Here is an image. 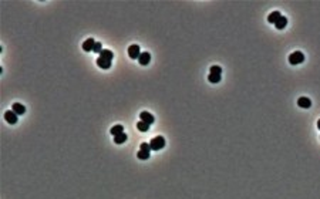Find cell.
Masks as SVG:
<instances>
[{
	"instance_id": "cell-1",
	"label": "cell",
	"mask_w": 320,
	"mask_h": 199,
	"mask_svg": "<svg viewBox=\"0 0 320 199\" xmlns=\"http://www.w3.org/2000/svg\"><path fill=\"white\" fill-rule=\"evenodd\" d=\"M150 145H151L152 151H159V149H162V148L165 147V138L161 136V135L155 136V138H152V140H151Z\"/></svg>"
},
{
	"instance_id": "cell-2",
	"label": "cell",
	"mask_w": 320,
	"mask_h": 199,
	"mask_svg": "<svg viewBox=\"0 0 320 199\" xmlns=\"http://www.w3.org/2000/svg\"><path fill=\"white\" fill-rule=\"evenodd\" d=\"M305 61V55H303L302 51H294L289 55V63L293 64V66H297V64H302Z\"/></svg>"
},
{
	"instance_id": "cell-3",
	"label": "cell",
	"mask_w": 320,
	"mask_h": 199,
	"mask_svg": "<svg viewBox=\"0 0 320 199\" xmlns=\"http://www.w3.org/2000/svg\"><path fill=\"white\" fill-rule=\"evenodd\" d=\"M128 55H129V59H133V60L140 59V55H141L140 46H138V44L129 46V47H128Z\"/></svg>"
},
{
	"instance_id": "cell-4",
	"label": "cell",
	"mask_w": 320,
	"mask_h": 199,
	"mask_svg": "<svg viewBox=\"0 0 320 199\" xmlns=\"http://www.w3.org/2000/svg\"><path fill=\"white\" fill-rule=\"evenodd\" d=\"M4 120H6L9 124H13V125H14L16 122L18 121V120H17V114H16L13 110H9V111L4 112Z\"/></svg>"
},
{
	"instance_id": "cell-5",
	"label": "cell",
	"mask_w": 320,
	"mask_h": 199,
	"mask_svg": "<svg viewBox=\"0 0 320 199\" xmlns=\"http://www.w3.org/2000/svg\"><path fill=\"white\" fill-rule=\"evenodd\" d=\"M140 120L144 122H147V124H150V125H152L155 122V118L152 114H150V112H147V111H142L140 114Z\"/></svg>"
},
{
	"instance_id": "cell-6",
	"label": "cell",
	"mask_w": 320,
	"mask_h": 199,
	"mask_svg": "<svg viewBox=\"0 0 320 199\" xmlns=\"http://www.w3.org/2000/svg\"><path fill=\"white\" fill-rule=\"evenodd\" d=\"M138 61H140L141 66H148V64H150V61H151V54H150L148 51L141 53V55H140V59H138Z\"/></svg>"
},
{
	"instance_id": "cell-7",
	"label": "cell",
	"mask_w": 320,
	"mask_h": 199,
	"mask_svg": "<svg viewBox=\"0 0 320 199\" xmlns=\"http://www.w3.org/2000/svg\"><path fill=\"white\" fill-rule=\"evenodd\" d=\"M94 46H96V40L94 39H87L83 43V50L84 51H92L94 50Z\"/></svg>"
},
{
	"instance_id": "cell-8",
	"label": "cell",
	"mask_w": 320,
	"mask_h": 199,
	"mask_svg": "<svg viewBox=\"0 0 320 199\" xmlns=\"http://www.w3.org/2000/svg\"><path fill=\"white\" fill-rule=\"evenodd\" d=\"M97 66H98L100 68H103V70H108V68L111 67V61L110 60L103 59V57H98V59H97Z\"/></svg>"
},
{
	"instance_id": "cell-9",
	"label": "cell",
	"mask_w": 320,
	"mask_h": 199,
	"mask_svg": "<svg viewBox=\"0 0 320 199\" xmlns=\"http://www.w3.org/2000/svg\"><path fill=\"white\" fill-rule=\"evenodd\" d=\"M297 105L302 108H310L312 107V101H310V98H307V97H300V98L297 100Z\"/></svg>"
},
{
	"instance_id": "cell-10",
	"label": "cell",
	"mask_w": 320,
	"mask_h": 199,
	"mask_svg": "<svg viewBox=\"0 0 320 199\" xmlns=\"http://www.w3.org/2000/svg\"><path fill=\"white\" fill-rule=\"evenodd\" d=\"M11 110L14 111V112H16L17 115H23L24 112H26V107H24L23 104H20V103H14V104H13V107H11Z\"/></svg>"
},
{
	"instance_id": "cell-11",
	"label": "cell",
	"mask_w": 320,
	"mask_h": 199,
	"mask_svg": "<svg viewBox=\"0 0 320 199\" xmlns=\"http://www.w3.org/2000/svg\"><path fill=\"white\" fill-rule=\"evenodd\" d=\"M282 17V14H280V11H277V10H275V11H272L270 14L268 16V22L270 23V24H275L279 18Z\"/></svg>"
},
{
	"instance_id": "cell-12",
	"label": "cell",
	"mask_w": 320,
	"mask_h": 199,
	"mask_svg": "<svg viewBox=\"0 0 320 199\" xmlns=\"http://www.w3.org/2000/svg\"><path fill=\"white\" fill-rule=\"evenodd\" d=\"M286 24H287V18L285 17V16H282V17H280L279 20L275 23V27H276L277 30H282V29H285V27H286Z\"/></svg>"
},
{
	"instance_id": "cell-13",
	"label": "cell",
	"mask_w": 320,
	"mask_h": 199,
	"mask_svg": "<svg viewBox=\"0 0 320 199\" xmlns=\"http://www.w3.org/2000/svg\"><path fill=\"white\" fill-rule=\"evenodd\" d=\"M150 124H147V122H144V121H138L137 122V128L140 129L141 132H147L148 129H150Z\"/></svg>"
},
{
	"instance_id": "cell-14",
	"label": "cell",
	"mask_w": 320,
	"mask_h": 199,
	"mask_svg": "<svg viewBox=\"0 0 320 199\" xmlns=\"http://www.w3.org/2000/svg\"><path fill=\"white\" fill-rule=\"evenodd\" d=\"M125 141H127V134H125V132H122V134H120V135L114 136V142H115V144H124Z\"/></svg>"
},
{
	"instance_id": "cell-15",
	"label": "cell",
	"mask_w": 320,
	"mask_h": 199,
	"mask_svg": "<svg viewBox=\"0 0 320 199\" xmlns=\"http://www.w3.org/2000/svg\"><path fill=\"white\" fill-rule=\"evenodd\" d=\"M100 57H103V59L105 60H113V57H114V54H113V51L111 50H103V51L100 53Z\"/></svg>"
},
{
	"instance_id": "cell-16",
	"label": "cell",
	"mask_w": 320,
	"mask_h": 199,
	"mask_svg": "<svg viewBox=\"0 0 320 199\" xmlns=\"http://www.w3.org/2000/svg\"><path fill=\"white\" fill-rule=\"evenodd\" d=\"M110 132L113 134L114 136H115V135H120V134L124 132V127H122V125H114L113 128H111Z\"/></svg>"
},
{
	"instance_id": "cell-17",
	"label": "cell",
	"mask_w": 320,
	"mask_h": 199,
	"mask_svg": "<svg viewBox=\"0 0 320 199\" xmlns=\"http://www.w3.org/2000/svg\"><path fill=\"white\" fill-rule=\"evenodd\" d=\"M150 155H151V152H150V151H142V149H140V151H138V154H137V156H138V159H142V161H145V159L150 158Z\"/></svg>"
},
{
	"instance_id": "cell-18",
	"label": "cell",
	"mask_w": 320,
	"mask_h": 199,
	"mask_svg": "<svg viewBox=\"0 0 320 199\" xmlns=\"http://www.w3.org/2000/svg\"><path fill=\"white\" fill-rule=\"evenodd\" d=\"M221 75H216V74H209L208 75V81L209 83H212V84H216V83H219L221 81Z\"/></svg>"
},
{
	"instance_id": "cell-19",
	"label": "cell",
	"mask_w": 320,
	"mask_h": 199,
	"mask_svg": "<svg viewBox=\"0 0 320 199\" xmlns=\"http://www.w3.org/2000/svg\"><path fill=\"white\" fill-rule=\"evenodd\" d=\"M209 74H216V75H221V74H222V68L219 66H212L209 68Z\"/></svg>"
},
{
	"instance_id": "cell-20",
	"label": "cell",
	"mask_w": 320,
	"mask_h": 199,
	"mask_svg": "<svg viewBox=\"0 0 320 199\" xmlns=\"http://www.w3.org/2000/svg\"><path fill=\"white\" fill-rule=\"evenodd\" d=\"M140 149H142V151H150V152L152 151V149H151V145L148 144V142H142V144H141V147H140Z\"/></svg>"
},
{
	"instance_id": "cell-21",
	"label": "cell",
	"mask_w": 320,
	"mask_h": 199,
	"mask_svg": "<svg viewBox=\"0 0 320 199\" xmlns=\"http://www.w3.org/2000/svg\"><path fill=\"white\" fill-rule=\"evenodd\" d=\"M101 51H103V48H101V44L96 41V46H94V50H92V53H101Z\"/></svg>"
},
{
	"instance_id": "cell-22",
	"label": "cell",
	"mask_w": 320,
	"mask_h": 199,
	"mask_svg": "<svg viewBox=\"0 0 320 199\" xmlns=\"http://www.w3.org/2000/svg\"><path fill=\"white\" fill-rule=\"evenodd\" d=\"M317 128L320 129V120H319V121H317Z\"/></svg>"
}]
</instances>
